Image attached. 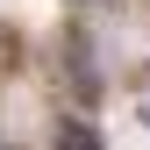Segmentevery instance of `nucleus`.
Returning a JSON list of instances; mask_svg holds the SVG:
<instances>
[{"instance_id": "obj_1", "label": "nucleus", "mask_w": 150, "mask_h": 150, "mask_svg": "<svg viewBox=\"0 0 150 150\" xmlns=\"http://www.w3.org/2000/svg\"><path fill=\"white\" fill-rule=\"evenodd\" d=\"M57 150H100V136H93L86 122H64L57 129Z\"/></svg>"}]
</instances>
